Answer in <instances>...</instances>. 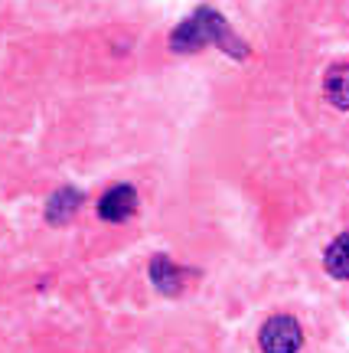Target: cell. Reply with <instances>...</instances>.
<instances>
[{"instance_id":"6da1fadb","label":"cell","mask_w":349,"mask_h":353,"mask_svg":"<svg viewBox=\"0 0 349 353\" xmlns=\"http://www.w3.org/2000/svg\"><path fill=\"white\" fill-rule=\"evenodd\" d=\"M170 46L180 56H189V52H200L206 46H219L222 52H229L232 59H245L248 56V43H242L235 37V30L229 26L222 13H215L212 7H200V10L187 17L183 23L173 30L170 37Z\"/></svg>"},{"instance_id":"7a4b0ae2","label":"cell","mask_w":349,"mask_h":353,"mask_svg":"<svg viewBox=\"0 0 349 353\" xmlns=\"http://www.w3.org/2000/svg\"><path fill=\"white\" fill-rule=\"evenodd\" d=\"M258 347L264 353H297L304 347V327L290 314L268 317L258 330Z\"/></svg>"},{"instance_id":"3957f363","label":"cell","mask_w":349,"mask_h":353,"mask_svg":"<svg viewBox=\"0 0 349 353\" xmlns=\"http://www.w3.org/2000/svg\"><path fill=\"white\" fill-rule=\"evenodd\" d=\"M134 213H138V190L131 183H114L101 193L98 216L105 223H127Z\"/></svg>"},{"instance_id":"277c9868","label":"cell","mask_w":349,"mask_h":353,"mask_svg":"<svg viewBox=\"0 0 349 353\" xmlns=\"http://www.w3.org/2000/svg\"><path fill=\"white\" fill-rule=\"evenodd\" d=\"M147 275H150V285L160 291V294L176 298V294H183V288H187L189 272L187 268H180L170 255H154L150 265H147Z\"/></svg>"},{"instance_id":"5b68a950","label":"cell","mask_w":349,"mask_h":353,"mask_svg":"<svg viewBox=\"0 0 349 353\" xmlns=\"http://www.w3.org/2000/svg\"><path fill=\"white\" fill-rule=\"evenodd\" d=\"M82 203H85V193L78 187L56 190L50 196V203H46V219H50L52 226H63V223H69V219L82 210Z\"/></svg>"},{"instance_id":"8992f818","label":"cell","mask_w":349,"mask_h":353,"mask_svg":"<svg viewBox=\"0 0 349 353\" xmlns=\"http://www.w3.org/2000/svg\"><path fill=\"white\" fill-rule=\"evenodd\" d=\"M326 99L337 105L339 112H349V63H337L330 65V72L324 79Z\"/></svg>"},{"instance_id":"52a82bcc","label":"cell","mask_w":349,"mask_h":353,"mask_svg":"<svg viewBox=\"0 0 349 353\" xmlns=\"http://www.w3.org/2000/svg\"><path fill=\"white\" fill-rule=\"evenodd\" d=\"M324 265H326V272L337 278V281H349V232L337 236V239L326 245Z\"/></svg>"}]
</instances>
